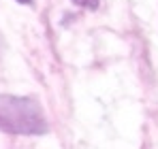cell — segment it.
<instances>
[{
  "label": "cell",
  "mask_w": 158,
  "mask_h": 149,
  "mask_svg": "<svg viewBox=\"0 0 158 149\" xmlns=\"http://www.w3.org/2000/svg\"><path fill=\"white\" fill-rule=\"evenodd\" d=\"M0 130L13 136H41L47 134L49 126L39 100L0 94Z\"/></svg>",
  "instance_id": "1"
},
{
  "label": "cell",
  "mask_w": 158,
  "mask_h": 149,
  "mask_svg": "<svg viewBox=\"0 0 158 149\" xmlns=\"http://www.w3.org/2000/svg\"><path fill=\"white\" fill-rule=\"evenodd\" d=\"M98 2H101V0H83V4H85V6H90V9H96V6H98Z\"/></svg>",
  "instance_id": "2"
},
{
  "label": "cell",
  "mask_w": 158,
  "mask_h": 149,
  "mask_svg": "<svg viewBox=\"0 0 158 149\" xmlns=\"http://www.w3.org/2000/svg\"><path fill=\"white\" fill-rule=\"evenodd\" d=\"M19 4H32V0H17Z\"/></svg>",
  "instance_id": "3"
}]
</instances>
